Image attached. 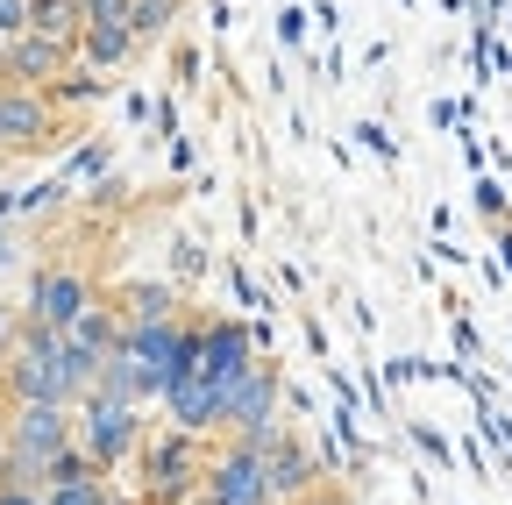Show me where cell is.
<instances>
[{
    "label": "cell",
    "mask_w": 512,
    "mask_h": 505,
    "mask_svg": "<svg viewBox=\"0 0 512 505\" xmlns=\"http://www.w3.org/2000/svg\"><path fill=\"white\" fill-rule=\"evenodd\" d=\"M256 370V335L242 321H207L200 328V377H214V385H242V377Z\"/></svg>",
    "instance_id": "cell-8"
},
{
    "label": "cell",
    "mask_w": 512,
    "mask_h": 505,
    "mask_svg": "<svg viewBox=\"0 0 512 505\" xmlns=\"http://www.w3.org/2000/svg\"><path fill=\"white\" fill-rule=\"evenodd\" d=\"M8 427H15V399L0 392V463H8Z\"/></svg>",
    "instance_id": "cell-22"
},
{
    "label": "cell",
    "mask_w": 512,
    "mask_h": 505,
    "mask_svg": "<svg viewBox=\"0 0 512 505\" xmlns=\"http://www.w3.org/2000/svg\"><path fill=\"white\" fill-rule=\"evenodd\" d=\"M505 264H512V235H505Z\"/></svg>",
    "instance_id": "cell-24"
},
{
    "label": "cell",
    "mask_w": 512,
    "mask_h": 505,
    "mask_svg": "<svg viewBox=\"0 0 512 505\" xmlns=\"http://www.w3.org/2000/svg\"><path fill=\"white\" fill-rule=\"evenodd\" d=\"M264 463H271L278 505H306V498H313V484H320V456H313V441H306V434L278 427V434L264 441Z\"/></svg>",
    "instance_id": "cell-7"
},
{
    "label": "cell",
    "mask_w": 512,
    "mask_h": 505,
    "mask_svg": "<svg viewBox=\"0 0 512 505\" xmlns=\"http://www.w3.org/2000/svg\"><path fill=\"white\" fill-rule=\"evenodd\" d=\"M93 306H100V299H93L86 271L50 264V271H36V285H29V321H43V328H57V335H72Z\"/></svg>",
    "instance_id": "cell-5"
},
{
    "label": "cell",
    "mask_w": 512,
    "mask_h": 505,
    "mask_svg": "<svg viewBox=\"0 0 512 505\" xmlns=\"http://www.w3.org/2000/svg\"><path fill=\"white\" fill-rule=\"evenodd\" d=\"M207 434H185V427H171V434H157L150 449H143V505H192L207 491Z\"/></svg>",
    "instance_id": "cell-2"
},
{
    "label": "cell",
    "mask_w": 512,
    "mask_h": 505,
    "mask_svg": "<svg viewBox=\"0 0 512 505\" xmlns=\"http://www.w3.org/2000/svg\"><path fill=\"white\" fill-rule=\"evenodd\" d=\"M306 505H342V498H306Z\"/></svg>",
    "instance_id": "cell-23"
},
{
    "label": "cell",
    "mask_w": 512,
    "mask_h": 505,
    "mask_svg": "<svg viewBox=\"0 0 512 505\" xmlns=\"http://www.w3.org/2000/svg\"><path fill=\"white\" fill-rule=\"evenodd\" d=\"M50 129H57V121H50V100H43V93H29V86L0 93V150H29V143H43Z\"/></svg>",
    "instance_id": "cell-9"
},
{
    "label": "cell",
    "mask_w": 512,
    "mask_h": 505,
    "mask_svg": "<svg viewBox=\"0 0 512 505\" xmlns=\"http://www.w3.org/2000/svg\"><path fill=\"white\" fill-rule=\"evenodd\" d=\"M29 8L36 0H0V36H29Z\"/></svg>",
    "instance_id": "cell-18"
},
{
    "label": "cell",
    "mask_w": 512,
    "mask_h": 505,
    "mask_svg": "<svg viewBox=\"0 0 512 505\" xmlns=\"http://www.w3.org/2000/svg\"><path fill=\"white\" fill-rule=\"evenodd\" d=\"M0 392H8L15 406H79L93 385H86V370H79L72 342L22 313V328H15L8 356H0Z\"/></svg>",
    "instance_id": "cell-1"
},
{
    "label": "cell",
    "mask_w": 512,
    "mask_h": 505,
    "mask_svg": "<svg viewBox=\"0 0 512 505\" xmlns=\"http://www.w3.org/2000/svg\"><path fill=\"white\" fill-rule=\"evenodd\" d=\"M29 29L50 36V43H86V8H79V0H36Z\"/></svg>",
    "instance_id": "cell-12"
},
{
    "label": "cell",
    "mask_w": 512,
    "mask_h": 505,
    "mask_svg": "<svg viewBox=\"0 0 512 505\" xmlns=\"http://www.w3.org/2000/svg\"><path fill=\"white\" fill-rule=\"evenodd\" d=\"M0 505H50L43 491H22V484H0Z\"/></svg>",
    "instance_id": "cell-20"
},
{
    "label": "cell",
    "mask_w": 512,
    "mask_h": 505,
    "mask_svg": "<svg viewBox=\"0 0 512 505\" xmlns=\"http://www.w3.org/2000/svg\"><path fill=\"white\" fill-rule=\"evenodd\" d=\"M192 505H214V498H192Z\"/></svg>",
    "instance_id": "cell-26"
},
{
    "label": "cell",
    "mask_w": 512,
    "mask_h": 505,
    "mask_svg": "<svg viewBox=\"0 0 512 505\" xmlns=\"http://www.w3.org/2000/svg\"><path fill=\"white\" fill-rule=\"evenodd\" d=\"M171 15H178V0H136L128 29H136V43H150V36H164V29H171Z\"/></svg>",
    "instance_id": "cell-15"
},
{
    "label": "cell",
    "mask_w": 512,
    "mask_h": 505,
    "mask_svg": "<svg viewBox=\"0 0 512 505\" xmlns=\"http://www.w3.org/2000/svg\"><path fill=\"white\" fill-rule=\"evenodd\" d=\"M121 321H128V328H143V321H178V292H171V285H136V292H128V306H121Z\"/></svg>",
    "instance_id": "cell-13"
},
{
    "label": "cell",
    "mask_w": 512,
    "mask_h": 505,
    "mask_svg": "<svg viewBox=\"0 0 512 505\" xmlns=\"http://www.w3.org/2000/svg\"><path fill=\"white\" fill-rule=\"evenodd\" d=\"M64 57H72V43H50V36H15V50H8V72L22 79V86H57L64 79Z\"/></svg>",
    "instance_id": "cell-10"
},
{
    "label": "cell",
    "mask_w": 512,
    "mask_h": 505,
    "mask_svg": "<svg viewBox=\"0 0 512 505\" xmlns=\"http://www.w3.org/2000/svg\"><path fill=\"white\" fill-rule=\"evenodd\" d=\"M79 8H86V29H100V22H128L136 0H79Z\"/></svg>",
    "instance_id": "cell-17"
},
{
    "label": "cell",
    "mask_w": 512,
    "mask_h": 505,
    "mask_svg": "<svg viewBox=\"0 0 512 505\" xmlns=\"http://www.w3.org/2000/svg\"><path fill=\"white\" fill-rule=\"evenodd\" d=\"M50 505H114V491H107V477H86V484H57Z\"/></svg>",
    "instance_id": "cell-16"
},
{
    "label": "cell",
    "mask_w": 512,
    "mask_h": 505,
    "mask_svg": "<svg viewBox=\"0 0 512 505\" xmlns=\"http://www.w3.org/2000/svg\"><path fill=\"white\" fill-rule=\"evenodd\" d=\"M79 50L107 72V65H121V57L136 50V29H128V22H100V29H86V43H79Z\"/></svg>",
    "instance_id": "cell-14"
},
{
    "label": "cell",
    "mask_w": 512,
    "mask_h": 505,
    "mask_svg": "<svg viewBox=\"0 0 512 505\" xmlns=\"http://www.w3.org/2000/svg\"><path fill=\"white\" fill-rule=\"evenodd\" d=\"M79 449L100 463V470H121L128 456L143 449V413L136 406H114V399H79Z\"/></svg>",
    "instance_id": "cell-3"
},
{
    "label": "cell",
    "mask_w": 512,
    "mask_h": 505,
    "mask_svg": "<svg viewBox=\"0 0 512 505\" xmlns=\"http://www.w3.org/2000/svg\"><path fill=\"white\" fill-rule=\"evenodd\" d=\"M93 399H114V406H150L136 356H121V349H114V356L100 363V377H93Z\"/></svg>",
    "instance_id": "cell-11"
},
{
    "label": "cell",
    "mask_w": 512,
    "mask_h": 505,
    "mask_svg": "<svg viewBox=\"0 0 512 505\" xmlns=\"http://www.w3.org/2000/svg\"><path fill=\"white\" fill-rule=\"evenodd\" d=\"M114 505H143V498H114Z\"/></svg>",
    "instance_id": "cell-25"
},
{
    "label": "cell",
    "mask_w": 512,
    "mask_h": 505,
    "mask_svg": "<svg viewBox=\"0 0 512 505\" xmlns=\"http://www.w3.org/2000/svg\"><path fill=\"white\" fill-rule=\"evenodd\" d=\"M200 498H214V505H278V484H271L264 449L228 441V449L214 456V470H207V491Z\"/></svg>",
    "instance_id": "cell-4"
},
{
    "label": "cell",
    "mask_w": 512,
    "mask_h": 505,
    "mask_svg": "<svg viewBox=\"0 0 512 505\" xmlns=\"http://www.w3.org/2000/svg\"><path fill=\"white\" fill-rule=\"evenodd\" d=\"M278 406H285V385H278V370H271V363H256V370L242 377V392H235L228 441H249V449H264V441L278 434Z\"/></svg>",
    "instance_id": "cell-6"
},
{
    "label": "cell",
    "mask_w": 512,
    "mask_h": 505,
    "mask_svg": "<svg viewBox=\"0 0 512 505\" xmlns=\"http://www.w3.org/2000/svg\"><path fill=\"white\" fill-rule=\"evenodd\" d=\"M100 164H107V150H79V157H72L79 178H100Z\"/></svg>",
    "instance_id": "cell-21"
},
{
    "label": "cell",
    "mask_w": 512,
    "mask_h": 505,
    "mask_svg": "<svg viewBox=\"0 0 512 505\" xmlns=\"http://www.w3.org/2000/svg\"><path fill=\"white\" fill-rule=\"evenodd\" d=\"M50 93H57V100H86V93H100V79H57Z\"/></svg>",
    "instance_id": "cell-19"
}]
</instances>
